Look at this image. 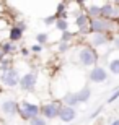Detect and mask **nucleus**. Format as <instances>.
<instances>
[{
	"label": "nucleus",
	"mask_w": 119,
	"mask_h": 125,
	"mask_svg": "<svg viewBox=\"0 0 119 125\" xmlns=\"http://www.w3.org/2000/svg\"><path fill=\"white\" fill-rule=\"evenodd\" d=\"M29 125H47V122H46V117H34V119H31L29 120Z\"/></svg>",
	"instance_id": "obj_19"
},
{
	"label": "nucleus",
	"mask_w": 119,
	"mask_h": 125,
	"mask_svg": "<svg viewBox=\"0 0 119 125\" xmlns=\"http://www.w3.org/2000/svg\"><path fill=\"white\" fill-rule=\"evenodd\" d=\"M16 26H18L20 29H23V31L26 29V23H23V21H18V23H16Z\"/></svg>",
	"instance_id": "obj_26"
},
{
	"label": "nucleus",
	"mask_w": 119,
	"mask_h": 125,
	"mask_svg": "<svg viewBox=\"0 0 119 125\" xmlns=\"http://www.w3.org/2000/svg\"><path fill=\"white\" fill-rule=\"evenodd\" d=\"M114 49H118V51H119V37H116V39H114Z\"/></svg>",
	"instance_id": "obj_27"
},
{
	"label": "nucleus",
	"mask_w": 119,
	"mask_h": 125,
	"mask_svg": "<svg viewBox=\"0 0 119 125\" xmlns=\"http://www.w3.org/2000/svg\"><path fill=\"white\" fill-rule=\"evenodd\" d=\"M72 36H73V34H72V32L69 31V29H67V31H64V32H62V37H60V41H65V42H69L70 39H72Z\"/></svg>",
	"instance_id": "obj_22"
},
{
	"label": "nucleus",
	"mask_w": 119,
	"mask_h": 125,
	"mask_svg": "<svg viewBox=\"0 0 119 125\" xmlns=\"http://www.w3.org/2000/svg\"><path fill=\"white\" fill-rule=\"evenodd\" d=\"M23 29H20L16 24L15 26H12L10 28V31H8V39L10 41H13V42H18V41H21V37H23Z\"/></svg>",
	"instance_id": "obj_12"
},
{
	"label": "nucleus",
	"mask_w": 119,
	"mask_h": 125,
	"mask_svg": "<svg viewBox=\"0 0 119 125\" xmlns=\"http://www.w3.org/2000/svg\"><path fill=\"white\" fill-rule=\"evenodd\" d=\"M60 111H62V102L60 101H49L41 106V114L46 119H57L60 115Z\"/></svg>",
	"instance_id": "obj_3"
},
{
	"label": "nucleus",
	"mask_w": 119,
	"mask_h": 125,
	"mask_svg": "<svg viewBox=\"0 0 119 125\" xmlns=\"http://www.w3.org/2000/svg\"><path fill=\"white\" fill-rule=\"evenodd\" d=\"M75 96H77V101L78 102H87L90 97H92V89L88 88V86H85L83 89H80L78 93H75Z\"/></svg>",
	"instance_id": "obj_13"
},
{
	"label": "nucleus",
	"mask_w": 119,
	"mask_h": 125,
	"mask_svg": "<svg viewBox=\"0 0 119 125\" xmlns=\"http://www.w3.org/2000/svg\"><path fill=\"white\" fill-rule=\"evenodd\" d=\"M42 51V44H34V46L31 47V52H34V54H38V52Z\"/></svg>",
	"instance_id": "obj_25"
},
{
	"label": "nucleus",
	"mask_w": 119,
	"mask_h": 125,
	"mask_svg": "<svg viewBox=\"0 0 119 125\" xmlns=\"http://www.w3.org/2000/svg\"><path fill=\"white\" fill-rule=\"evenodd\" d=\"M21 54H23V55H28V54H29V51H28V49H21Z\"/></svg>",
	"instance_id": "obj_28"
},
{
	"label": "nucleus",
	"mask_w": 119,
	"mask_h": 125,
	"mask_svg": "<svg viewBox=\"0 0 119 125\" xmlns=\"http://www.w3.org/2000/svg\"><path fill=\"white\" fill-rule=\"evenodd\" d=\"M108 67H109V72L113 75H119V57H116V59H111L109 63H108Z\"/></svg>",
	"instance_id": "obj_17"
},
{
	"label": "nucleus",
	"mask_w": 119,
	"mask_h": 125,
	"mask_svg": "<svg viewBox=\"0 0 119 125\" xmlns=\"http://www.w3.org/2000/svg\"><path fill=\"white\" fill-rule=\"evenodd\" d=\"M2 51H3L5 55H10V54H13L15 51H16V46H15V42L13 41H5L3 44H2Z\"/></svg>",
	"instance_id": "obj_14"
},
{
	"label": "nucleus",
	"mask_w": 119,
	"mask_h": 125,
	"mask_svg": "<svg viewBox=\"0 0 119 125\" xmlns=\"http://www.w3.org/2000/svg\"><path fill=\"white\" fill-rule=\"evenodd\" d=\"M36 83H38V76H36V73H33V72L25 73L23 76L20 78V88L23 89V91H33L34 86H36Z\"/></svg>",
	"instance_id": "obj_7"
},
{
	"label": "nucleus",
	"mask_w": 119,
	"mask_h": 125,
	"mask_svg": "<svg viewBox=\"0 0 119 125\" xmlns=\"http://www.w3.org/2000/svg\"><path fill=\"white\" fill-rule=\"evenodd\" d=\"M67 49H69V42L60 41V42H59V51H60V52H65Z\"/></svg>",
	"instance_id": "obj_24"
},
{
	"label": "nucleus",
	"mask_w": 119,
	"mask_h": 125,
	"mask_svg": "<svg viewBox=\"0 0 119 125\" xmlns=\"http://www.w3.org/2000/svg\"><path fill=\"white\" fill-rule=\"evenodd\" d=\"M55 28L59 29V31H67V29H69V23H67V20L65 18H59L57 20V21H55Z\"/></svg>",
	"instance_id": "obj_18"
},
{
	"label": "nucleus",
	"mask_w": 119,
	"mask_h": 125,
	"mask_svg": "<svg viewBox=\"0 0 119 125\" xmlns=\"http://www.w3.org/2000/svg\"><path fill=\"white\" fill-rule=\"evenodd\" d=\"M88 16L90 18H100L101 16V7H98V5H90V8H88Z\"/></svg>",
	"instance_id": "obj_16"
},
{
	"label": "nucleus",
	"mask_w": 119,
	"mask_h": 125,
	"mask_svg": "<svg viewBox=\"0 0 119 125\" xmlns=\"http://www.w3.org/2000/svg\"><path fill=\"white\" fill-rule=\"evenodd\" d=\"M113 2H114V3H116V5H119V0H113Z\"/></svg>",
	"instance_id": "obj_30"
},
{
	"label": "nucleus",
	"mask_w": 119,
	"mask_h": 125,
	"mask_svg": "<svg viewBox=\"0 0 119 125\" xmlns=\"http://www.w3.org/2000/svg\"><path fill=\"white\" fill-rule=\"evenodd\" d=\"M113 21H111L109 18H103V16H100V18H92V21H90V29H92L93 32H108L113 29Z\"/></svg>",
	"instance_id": "obj_4"
},
{
	"label": "nucleus",
	"mask_w": 119,
	"mask_h": 125,
	"mask_svg": "<svg viewBox=\"0 0 119 125\" xmlns=\"http://www.w3.org/2000/svg\"><path fill=\"white\" fill-rule=\"evenodd\" d=\"M108 42V36L106 32H93L90 36V46L92 47H100V46H105Z\"/></svg>",
	"instance_id": "obj_10"
},
{
	"label": "nucleus",
	"mask_w": 119,
	"mask_h": 125,
	"mask_svg": "<svg viewBox=\"0 0 119 125\" xmlns=\"http://www.w3.org/2000/svg\"><path fill=\"white\" fill-rule=\"evenodd\" d=\"M47 39H49V34H47V32H39V34L36 36L38 44H46Z\"/></svg>",
	"instance_id": "obj_20"
},
{
	"label": "nucleus",
	"mask_w": 119,
	"mask_h": 125,
	"mask_svg": "<svg viewBox=\"0 0 119 125\" xmlns=\"http://www.w3.org/2000/svg\"><path fill=\"white\" fill-rule=\"evenodd\" d=\"M41 114V107L38 106L36 102H31L28 99H23L20 102V115L23 117L25 120H31L34 117H38Z\"/></svg>",
	"instance_id": "obj_2"
},
{
	"label": "nucleus",
	"mask_w": 119,
	"mask_h": 125,
	"mask_svg": "<svg viewBox=\"0 0 119 125\" xmlns=\"http://www.w3.org/2000/svg\"><path fill=\"white\" fill-rule=\"evenodd\" d=\"M59 20V16L57 15H52V16H47V18H44V24H55V21Z\"/></svg>",
	"instance_id": "obj_21"
},
{
	"label": "nucleus",
	"mask_w": 119,
	"mask_h": 125,
	"mask_svg": "<svg viewBox=\"0 0 119 125\" xmlns=\"http://www.w3.org/2000/svg\"><path fill=\"white\" fill-rule=\"evenodd\" d=\"M20 76L18 72L15 68H10V70H5L3 73H2V76H0V81L7 86V88H15V86H18L20 84Z\"/></svg>",
	"instance_id": "obj_6"
},
{
	"label": "nucleus",
	"mask_w": 119,
	"mask_h": 125,
	"mask_svg": "<svg viewBox=\"0 0 119 125\" xmlns=\"http://www.w3.org/2000/svg\"><path fill=\"white\" fill-rule=\"evenodd\" d=\"M111 125H119V119H116V120L111 122Z\"/></svg>",
	"instance_id": "obj_29"
},
{
	"label": "nucleus",
	"mask_w": 119,
	"mask_h": 125,
	"mask_svg": "<svg viewBox=\"0 0 119 125\" xmlns=\"http://www.w3.org/2000/svg\"><path fill=\"white\" fill-rule=\"evenodd\" d=\"M0 112L3 114L5 117H13L16 114H20V104L13 99H3L0 101Z\"/></svg>",
	"instance_id": "obj_5"
},
{
	"label": "nucleus",
	"mask_w": 119,
	"mask_h": 125,
	"mask_svg": "<svg viewBox=\"0 0 119 125\" xmlns=\"http://www.w3.org/2000/svg\"><path fill=\"white\" fill-rule=\"evenodd\" d=\"M64 104L65 106H77L78 101H77V96H75V93H67L64 96Z\"/></svg>",
	"instance_id": "obj_15"
},
{
	"label": "nucleus",
	"mask_w": 119,
	"mask_h": 125,
	"mask_svg": "<svg viewBox=\"0 0 119 125\" xmlns=\"http://www.w3.org/2000/svg\"><path fill=\"white\" fill-rule=\"evenodd\" d=\"M108 80V72L103 67H93L90 70V81L93 83H105Z\"/></svg>",
	"instance_id": "obj_8"
},
{
	"label": "nucleus",
	"mask_w": 119,
	"mask_h": 125,
	"mask_svg": "<svg viewBox=\"0 0 119 125\" xmlns=\"http://www.w3.org/2000/svg\"><path fill=\"white\" fill-rule=\"evenodd\" d=\"M75 117H77V112L72 106H62V111H60V115H59L60 120L65 122V124H70V122L75 120Z\"/></svg>",
	"instance_id": "obj_9"
},
{
	"label": "nucleus",
	"mask_w": 119,
	"mask_h": 125,
	"mask_svg": "<svg viewBox=\"0 0 119 125\" xmlns=\"http://www.w3.org/2000/svg\"><path fill=\"white\" fill-rule=\"evenodd\" d=\"M116 99H119V88H118V89H116V91H114V93H113V94H111V96H109V99H108V102H109V104H111V102H114Z\"/></svg>",
	"instance_id": "obj_23"
},
{
	"label": "nucleus",
	"mask_w": 119,
	"mask_h": 125,
	"mask_svg": "<svg viewBox=\"0 0 119 125\" xmlns=\"http://www.w3.org/2000/svg\"><path fill=\"white\" fill-rule=\"evenodd\" d=\"M101 16L103 18H116L118 16V8H116V5L114 3H105V5H101Z\"/></svg>",
	"instance_id": "obj_11"
},
{
	"label": "nucleus",
	"mask_w": 119,
	"mask_h": 125,
	"mask_svg": "<svg viewBox=\"0 0 119 125\" xmlns=\"http://www.w3.org/2000/svg\"><path fill=\"white\" fill-rule=\"evenodd\" d=\"M78 62L83 65V67H95L96 62H98V54L93 47L85 46L78 49Z\"/></svg>",
	"instance_id": "obj_1"
}]
</instances>
